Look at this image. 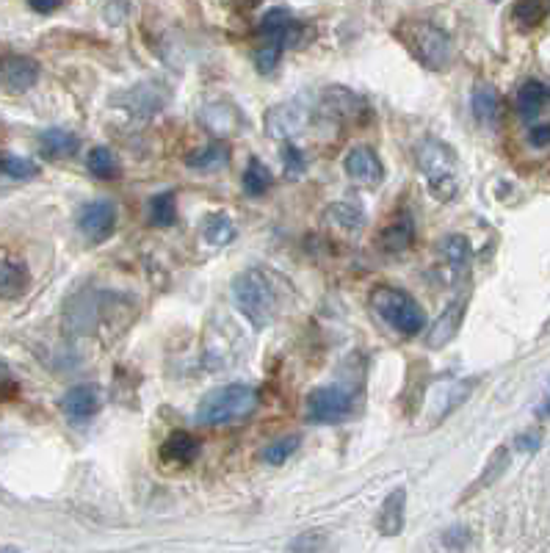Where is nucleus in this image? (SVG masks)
<instances>
[{
    "label": "nucleus",
    "mask_w": 550,
    "mask_h": 553,
    "mask_svg": "<svg viewBox=\"0 0 550 553\" xmlns=\"http://www.w3.org/2000/svg\"><path fill=\"white\" fill-rule=\"evenodd\" d=\"M415 161H418V169L426 177L429 183V191L437 200H454L459 191L457 180V155L440 139L434 136H426L418 147H415Z\"/></svg>",
    "instance_id": "f03ea898"
},
{
    "label": "nucleus",
    "mask_w": 550,
    "mask_h": 553,
    "mask_svg": "<svg viewBox=\"0 0 550 553\" xmlns=\"http://www.w3.org/2000/svg\"><path fill=\"white\" fill-rule=\"evenodd\" d=\"M404 520H407V490H404V487H396V490L385 498L382 509H379L376 529H379L382 537H398V534L404 531Z\"/></svg>",
    "instance_id": "ddd939ff"
},
{
    "label": "nucleus",
    "mask_w": 550,
    "mask_h": 553,
    "mask_svg": "<svg viewBox=\"0 0 550 553\" xmlns=\"http://www.w3.org/2000/svg\"><path fill=\"white\" fill-rule=\"evenodd\" d=\"M233 299L235 307L249 318V324H252L255 330L269 327L271 318L277 313V296H274V288H271V283L266 280V274L258 269H246L235 277Z\"/></svg>",
    "instance_id": "20e7f679"
},
{
    "label": "nucleus",
    "mask_w": 550,
    "mask_h": 553,
    "mask_svg": "<svg viewBox=\"0 0 550 553\" xmlns=\"http://www.w3.org/2000/svg\"><path fill=\"white\" fill-rule=\"evenodd\" d=\"M465 310H468V299L462 296V299H454L440 316L434 318L432 330L426 335L429 349H443V346H448V343L457 338L459 327H462V318H465Z\"/></svg>",
    "instance_id": "9d476101"
},
{
    "label": "nucleus",
    "mask_w": 550,
    "mask_h": 553,
    "mask_svg": "<svg viewBox=\"0 0 550 553\" xmlns=\"http://www.w3.org/2000/svg\"><path fill=\"white\" fill-rule=\"evenodd\" d=\"M542 412H545V415H550V393H548V399H545V404H542Z\"/></svg>",
    "instance_id": "79ce46f5"
},
{
    "label": "nucleus",
    "mask_w": 550,
    "mask_h": 553,
    "mask_svg": "<svg viewBox=\"0 0 550 553\" xmlns=\"http://www.w3.org/2000/svg\"><path fill=\"white\" fill-rule=\"evenodd\" d=\"M371 305L387 324L398 330L401 335H418L426 327V313L423 307L412 299L407 291L401 288H390V285H379L371 294Z\"/></svg>",
    "instance_id": "39448f33"
},
{
    "label": "nucleus",
    "mask_w": 550,
    "mask_h": 553,
    "mask_svg": "<svg viewBox=\"0 0 550 553\" xmlns=\"http://www.w3.org/2000/svg\"><path fill=\"white\" fill-rule=\"evenodd\" d=\"M282 161H285V177H288V180H299V177L305 175L307 161L299 147L285 144V147H282Z\"/></svg>",
    "instance_id": "72a5a7b5"
},
{
    "label": "nucleus",
    "mask_w": 550,
    "mask_h": 553,
    "mask_svg": "<svg viewBox=\"0 0 550 553\" xmlns=\"http://www.w3.org/2000/svg\"><path fill=\"white\" fill-rule=\"evenodd\" d=\"M506 465H509V448L501 446L498 451H495V454H492L487 471L481 473V482H476V487H473V490H481V487H487V484L495 482V476H501Z\"/></svg>",
    "instance_id": "f704fd0d"
},
{
    "label": "nucleus",
    "mask_w": 550,
    "mask_h": 553,
    "mask_svg": "<svg viewBox=\"0 0 550 553\" xmlns=\"http://www.w3.org/2000/svg\"><path fill=\"white\" fill-rule=\"evenodd\" d=\"M468 542H470V531L465 529V526H454V529H448L443 534V545L445 548H451V551H462Z\"/></svg>",
    "instance_id": "e433bc0d"
},
{
    "label": "nucleus",
    "mask_w": 550,
    "mask_h": 553,
    "mask_svg": "<svg viewBox=\"0 0 550 553\" xmlns=\"http://www.w3.org/2000/svg\"><path fill=\"white\" fill-rule=\"evenodd\" d=\"M106 20L111 25H122L125 20H128V14H130V3L128 0H111L106 6Z\"/></svg>",
    "instance_id": "4c0bfd02"
},
{
    "label": "nucleus",
    "mask_w": 550,
    "mask_h": 553,
    "mask_svg": "<svg viewBox=\"0 0 550 553\" xmlns=\"http://www.w3.org/2000/svg\"><path fill=\"white\" fill-rule=\"evenodd\" d=\"M150 222L155 227H169V224L177 222V200L175 191H161V194H153L150 197Z\"/></svg>",
    "instance_id": "393cba45"
},
{
    "label": "nucleus",
    "mask_w": 550,
    "mask_h": 553,
    "mask_svg": "<svg viewBox=\"0 0 550 553\" xmlns=\"http://www.w3.org/2000/svg\"><path fill=\"white\" fill-rule=\"evenodd\" d=\"M86 166H89V172L94 177H100V180H111V177L119 175V164H117V155L111 153V147H94L89 158H86Z\"/></svg>",
    "instance_id": "cd10ccee"
},
{
    "label": "nucleus",
    "mask_w": 550,
    "mask_h": 553,
    "mask_svg": "<svg viewBox=\"0 0 550 553\" xmlns=\"http://www.w3.org/2000/svg\"><path fill=\"white\" fill-rule=\"evenodd\" d=\"M199 451H202V443L191 432H183V429L172 432L161 443V457H164V462H172V465H191L199 457Z\"/></svg>",
    "instance_id": "4468645a"
},
{
    "label": "nucleus",
    "mask_w": 550,
    "mask_h": 553,
    "mask_svg": "<svg viewBox=\"0 0 550 553\" xmlns=\"http://www.w3.org/2000/svg\"><path fill=\"white\" fill-rule=\"evenodd\" d=\"M398 39L404 42V48L410 50L412 59L421 67L432 72H443L454 61V42L445 34L440 25L426 23V20H404L396 28Z\"/></svg>",
    "instance_id": "f257e3e1"
},
{
    "label": "nucleus",
    "mask_w": 550,
    "mask_h": 553,
    "mask_svg": "<svg viewBox=\"0 0 550 553\" xmlns=\"http://www.w3.org/2000/svg\"><path fill=\"white\" fill-rule=\"evenodd\" d=\"M528 142L531 147H550V122H542L528 130Z\"/></svg>",
    "instance_id": "58836bf2"
},
{
    "label": "nucleus",
    "mask_w": 550,
    "mask_h": 553,
    "mask_svg": "<svg viewBox=\"0 0 550 553\" xmlns=\"http://www.w3.org/2000/svg\"><path fill=\"white\" fill-rule=\"evenodd\" d=\"M61 412L72 421H89L100 410V388L97 385H75L59 401Z\"/></svg>",
    "instance_id": "f8f14e48"
},
{
    "label": "nucleus",
    "mask_w": 550,
    "mask_h": 553,
    "mask_svg": "<svg viewBox=\"0 0 550 553\" xmlns=\"http://www.w3.org/2000/svg\"><path fill=\"white\" fill-rule=\"evenodd\" d=\"M324 542H327V534H324V531H305V534H299L296 540H291V553H318L324 548Z\"/></svg>",
    "instance_id": "c9c22d12"
},
{
    "label": "nucleus",
    "mask_w": 550,
    "mask_h": 553,
    "mask_svg": "<svg viewBox=\"0 0 550 553\" xmlns=\"http://www.w3.org/2000/svg\"><path fill=\"white\" fill-rule=\"evenodd\" d=\"M81 147V139L64 128H50L39 133V150L50 161H64V158H72Z\"/></svg>",
    "instance_id": "dca6fc26"
},
{
    "label": "nucleus",
    "mask_w": 550,
    "mask_h": 553,
    "mask_svg": "<svg viewBox=\"0 0 550 553\" xmlns=\"http://www.w3.org/2000/svg\"><path fill=\"white\" fill-rule=\"evenodd\" d=\"M548 97L550 86H545L542 81H526L520 86V92H517V111L526 119L537 117L542 106L548 103Z\"/></svg>",
    "instance_id": "4be33fe9"
},
{
    "label": "nucleus",
    "mask_w": 550,
    "mask_h": 553,
    "mask_svg": "<svg viewBox=\"0 0 550 553\" xmlns=\"http://www.w3.org/2000/svg\"><path fill=\"white\" fill-rule=\"evenodd\" d=\"M299 446H302V437L299 435L280 437V440H274V443L263 448V462L266 465H282V462H288L299 451Z\"/></svg>",
    "instance_id": "c85d7f7f"
},
{
    "label": "nucleus",
    "mask_w": 550,
    "mask_h": 553,
    "mask_svg": "<svg viewBox=\"0 0 550 553\" xmlns=\"http://www.w3.org/2000/svg\"><path fill=\"white\" fill-rule=\"evenodd\" d=\"M321 106H324L327 114H332L335 119H343V122H357L365 114L363 97H357L352 89H343V86H329V89H324Z\"/></svg>",
    "instance_id": "9b49d317"
},
{
    "label": "nucleus",
    "mask_w": 550,
    "mask_h": 553,
    "mask_svg": "<svg viewBox=\"0 0 550 553\" xmlns=\"http://www.w3.org/2000/svg\"><path fill=\"white\" fill-rule=\"evenodd\" d=\"M498 114H501V97L495 92V86L479 83L473 89V117L479 119L481 125L492 128L498 122Z\"/></svg>",
    "instance_id": "aec40b11"
},
{
    "label": "nucleus",
    "mask_w": 550,
    "mask_h": 553,
    "mask_svg": "<svg viewBox=\"0 0 550 553\" xmlns=\"http://www.w3.org/2000/svg\"><path fill=\"white\" fill-rule=\"evenodd\" d=\"M327 219L332 224H338L343 230H360L365 222V216L360 208H354V205H346V202H335V205H329Z\"/></svg>",
    "instance_id": "c756f323"
},
{
    "label": "nucleus",
    "mask_w": 550,
    "mask_h": 553,
    "mask_svg": "<svg viewBox=\"0 0 550 553\" xmlns=\"http://www.w3.org/2000/svg\"><path fill=\"white\" fill-rule=\"evenodd\" d=\"M244 191L249 197H260V194H266L271 189V183H274V175L269 172V166L258 161V158H252L249 166H246L244 172Z\"/></svg>",
    "instance_id": "a878e982"
},
{
    "label": "nucleus",
    "mask_w": 550,
    "mask_h": 553,
    "mask_svg": "<svg viewBox=\"0 0 550 553\" xmlns=\"http://www.w3.org/2000/svg\"><path fill=\"white\" fill-rule=\"evenodd\" d=\"M258 407V390L249 385H224L211 390L197 407V424L222 426L241 421Z\"/></svg>",
    "instance_id": "7ed1b4c3"
},
{
    "label": "nucleus",
    "mask_w": 550,
    "mask_h": 553,
    "mask_svg": "<svg viewBox=\"0 0 550 553\" xmlns=\"http://www.w3.org/2000/svg\"><path fill=\"white\" fill-rule=\"evenodd\" d=\"M31 274L20 260H0V299H17L28 291Z\"/></svg>",
    "instance_id": "a211bd4d"
},
{
    "label": "nucleus",
    "mask_w": 550,
    "mask_h": 553,
    "mask_svg": "<svg viewBox=\"0 0 550 553\" xmlns=\"http://www.w3.org/2000/svg\"><path fill=\"white\" fill-rule=\"evenodd\" d=\"M517 448H523V451H537L539 432H526V435L517 437Z\"/></svg>",
    "instance_id": "ea45409f"
},
{
    "label": "nucleus",
    "mask_w": 550,
    "mask_h": 553,
    "mask_svg": "<svg viewBox=\"0 0 550 553\" xmlns=\"http://www.w3.org/2000/svg\"><path fill=\"white\" fill-rule=\"evenodd\" d=\"M3 81L12 92H28L36 81H39V67L34 59L25 56H14L3 64Z\"/></svg>",
    "instance_id": "f3484780"
},
{
    "label": "nucleus",
    "mask_w": 550,
    "mask_h": 553,
    "mask_svg": "<svg viewBox=\"0 0 550 553\" xmlns=\"http://www.w3.org/2000/svg\"><path fill=\"white\" fill-rule=\"evenodd\" d=\"M352 412V396L340 388H316L307 396L310 424H338Z\"/></svg>",
    "instance_id": "423d86ee"
},
{
    "label": "nucleus",
    "mask_w": 550,
    "mask_h": 553,
    "mask_svg": "<svg viewBox=\"0 0 550 553\" xmlns=\"http://www.w3.org/2000/svg\"><path fill=\"white\" fill-rule=\"evenodd\" d=\"M230 161V147L222 142H211L205 147H199L197 153L188 155L186 164L191 169H199V172H211V169H222Z\"/></svg>",
    "instance_id": "5701e85b"
},
{
    "label": "nucleus",
    "mask_w": 550,
    "mask_h": 553,
    "mask_svg": "<svg viewBox=\"0 0 550 553\" xmlns=\"http://www.w3.org/2000/svg\"><path fill=\"white\" fill-rule=\"evenodd\" d=\"M307 122H310V108L302 106L299 100H288V103L269 108L266 133L271 139H293L307 128Z\"/></svg>",
    "instance_id": "0eeeda50"
},
{
    "label": "nucleus",
    "mask_w": 550,
    "mask_h": 553,
    "mask_svg": "<svg viewBox=\"0 0 550 553\" xmlns=\"http://www.w3.org/2000/svg\"><path fill=\"white\" fill-rule=\"evenodd\" d=\"M31 3V9L39 14H50L53 9H59V3L61 0H28Z\"/></svg>",
    "instance_id": "a19ab883"
},
{
    "label": "nucleus",
    "mask_w": 550,
    "mask_h": 553,
    "mask_svg": "<svg viewBox=\"0 0 550 553\" xmlns=\"http://www.w3.org/2000/svg\"><path fill=\"white\" fill-rule=\"evenodd\" d=\"M166 89L161 83H139V86H133L130 92L122 95L125 103H119V106H128L130 111H136V114H153L158 108H164L166 103Z\"/></svg>",
    "instance_id": "2eb2a0df"
},
{
    "label": "nucleus",
    "mask_w": 550,
    "mask_h": 553,
    "mask_svg": "<svg viewBox=\"0 0 550 553\" xmlns=\"http://www.w3.org/2000/svg\"><path fill=\"white\" fill-rule=\"evenodd\" d=\"M202 122H205V128L224 133V130H233L235 111L227 103H211V106L202 111Z\"/></svg>",
    "instance_id": "7c9ffc66"
},
{
    "label": "nucleus",
    "mask_w": 550,
    "mask_h": 553,
    "mask_svg": "<svg viewBox=\"0 0 550 553\" xmlns=\"http://www.w3.org/2000/svg\"><path fill=\"white\" fill-rule=\"evenodd\" d=\"M282 48L285 45H282L280 39H266V45L258 48V53H255V67H258V72H263V75L274 72V67L280 64Z\"/></svg>",
    "instance_id": "473e14b6"
},
{
    "label": "nucleus",
    "mask_w": 550,
    "mask_h": 553,
    "mask_svg": "<svg viewBox=\"0 0 550 553\" xmlns=\"http://www.w3.org/2000/svg\"><path fill=\"white\" fill-rule=\"evenodd\" d=\"M343 169H346V175L352 177L354 183H360V186H379L382 177H385V169H382L379 155H376L371 147H365V144L349 150V155L343 158Z\"/></svg>",
    "instance_id": "1a4fd4ad"
},
{
    "label": "nucleus",
    "mask_w": 550,
    "mask_h": 553,
    "mask_svg": "<svg viewBox=\"0 0 550 553\" xmlns=\"http://www.w3.org/2000/svg\"><path fill=\"white\" fill-rule=\"evenodd\" d=\"M235 233H238V230H235L233 219H230L227 213H213V216H208L205 227H202V236H205V241L213 244V247L230 244L235 238Z\"/></svg>",
    "instance_id": "b1692460"
},
{
    "label": "nucleus",
    "mask_w": 550,
    "mask_h": 553,
    "mask_svg": "<svg viewBox=\"0 0 550 553\" xmlns=\"http://www.w3.org/2000/svg\"><path fill=\"white\" fill-rule=\"evenodd\" d=\"M0 172L6 177H14V180H28V177H36V164L28 161V158H20V155H0Z\"/></svg>",
    "instance_id": "2f4dec72"
},
{
    "label": "nucleus",
    "mask_w": 550,
    "mask_h": 553,
    "mask_svg": "<svg viewBox=\"0 0 550 553\" xmlns=\"http://www.w3.org/2000/svg\"><path fill=\"white\" fill-rule=\"evenodd\" d=\"M78 227L89 241H106L117 227V205L111 200L86 202L78 213Z\"/></svg>",
    "instance_id": "6e6552de"
},
{
    "label": "nucleus",
    "mask_w": 550,
    "mask_h": 553,
    "mask_svg": "<svg viewBox=\"0 0 550 553\" xmlns=\"http://www.w3.org/2000/svg\"><path fill=\"white\" fill-rule=\"evenodd\" d=\"M440 255L454 271H462L470 263V241L465 236H448L440 241Z\"/></svg>",
    "instance_id": "bb28decb"
},
{
    "label": "nucleus",
    "mask_w": 550,
    "mask_h": 553,
    "mask_svg": "<svg viewBox=\"0 0 550 553\" xmlns=\"http://www.w3.org/2000/svg\"><path fill=\"white\" fill-rule=\"evenodd\" d=\"M412 241H415V224L410 216H398L396 222H390L379 233V247L385 252H404L412 247Z\"/></svg>",
    "instance_id": "6ab92c4d"
},
{
    "label": "nucleus",
    "mask_w": 550,
    "mask_h": 553,
    "mask_svg": "<svg viewBox=\"0 0 550 553\" xmlns=\"http://www.w3.org/2000/svg\"><path fill=\"white\" fill-rule=\"evenodd\" d=\"M550 0H517L512 9V20L520 31H534L548 20Z\"/></svg>",
    "instance_id": "412c9836"
}]
</instances>
